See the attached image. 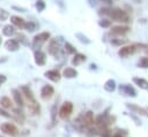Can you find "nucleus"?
<instances>
[{
	"mask_svg": "<svg viewBox=\"0 0 148 137\" xmlns=\"http://www.w3.org/2000/svg\"><path fill=\"white\" fill-rule=\"evenodd\" d=\"M62 76L66 78H74L77 76V71L72 67H66L62 71Z\"/></svg>",
	"mask_w": 148,
	"mask_h": 137,
	"instance_id": "nucleus-15",
	"label": "nucleus"
},
{
	"mask_svg": "<svg viewBox=\"0 0 148 137\" xmlns=\"http://www.w3.org/2000/svg\"><path fill=\"white\" fill-rule=\"evenodd\" d=\"M8 17H9V13L6 9L0 8V21H6Z\"/></svg>",
	"mask_w": 148,
	"mask_h": 137,
	"instance_id": "nucleus-31",
	"label": "nucleus"
},
{
	"mask_svg": "<svg viewBox=\"0 0 148 137\" xmlns=\"http://www.w3.org/2000/svg\"><path fill=\"white\" fill-rule=\"evenodd\" d=\"M0 130H1V132L6 134V135H8V136H12V137H15V136L18 135L17 128H16L13 123H10V122H5V123H2V124L0 125Z\"/></svg>",
	"mask_w": 148,
	"mask_h": 137,
	"instance_id": "nucleus-3",
	"label": "nucleus"
},
{
	"mask_svg": "<svg viewBox=\"0 0 148 137\" xmlns=\"http://www.w3.org/2000/svg\"><path fill=\"white\" fill-rule=\"evenodd\" d=\"M131 109H133V111H135V112H140L141 114H146V111L143 109V108H140V107H138V106H133V105H127Z\"/></svg>",
	"mask_w": 148,
	"mask_h": 137,
	"instance_id": "nucleus-33",
	"label": "nucleus"
},
{
	"mask_svg": "<svg viewBox=\"0 0 148 137\" xmlns=\"http://www.w3.org/2000/svg\"><path fill=\"white\" fill-rule=\"evenodd\" d=\"M54 94V89L51 85H44L40 90V98L43 100H49Z\"/></svg>",
	"mask_w": 148,
	"mask_h": 137,
	"instance_id": "nucleus-6",
	"label": "nucleus"
},
{
	"mask_svg": "<svg viewBox=\"0 0 148 137\" xmlns=\"http://www.w3.org/2000/svg\"><path fill=\"white\" fill-rule=\"evenodd\" d=\"M72 112H73V104L71 101H65L59 109V116L61 119H67L71 116Z\"/></svg>",
	"mask_w": 148,
	"mask_h": 137,
	"instance_id": "nucleus-4",
	"label": "nucleus"
},
{
	"mask_svg": "<svg viewBox=\"0 0 148 137\" xmlns=\"http://www.w3.org/2000/svg\"><path fill=\"white\" fill-rule=\"evenodd\" d=\"M50 38H51V35H50V32H47V31H44V32H40V33L36 35V36L34 37V39H32V47H34L36 51H38V48H39L45 41H47Z\"/></svg>",
	"mask_w": 148,
	"mask_h": 137,
	"instance_id": "nucleus-2",
	"label": "nucleus"
},
{
	"mask_svg": "<svg viewBox=\"0 0 148 137\" xmlns=\"http://www.w3.org/2000/svg\"><path fill=\"white\" fill-rule=\"evenodd\" d=\"M91 123H94V115H92V112H87L84 115H83V119H82V124L88 127L90 125Z\"/></svg>",
	"mask_w": 148,
	"mask_h": 137,
	"instance_id": "nucleus-17",
	"label": "nucleus"
},
{
	"mask_svg": "<svg viewBox=\"0 0 148 137\" xmlns=\"http://www.w3.org/2000/svg\"><path fill=\"white\" fill-rule=\"evenodd\" d=\"M60 52V46L59 43L57 41V39H51L50 44H49V53L53 56H57Z\"/></svg>",
	"mask_w": 148,
	"mask_h": 137,
	"instance_id": "nucleus-9",
	"label": "nucleus"
},
{
	"mask_svg": "<svg viewBox=\"0 0 148 137\" xmlns=\"http://www.w3.org/2000/svg\"><path fill=\"white\" fill-rule=\"evenodd\" d=\"M130 31V26L127 25H116L111 28L110 33L111 35H116V36H124Z\"/></svg>",
	"mask_w": 148,
	"mask_h": 137,
	"instance_id": "nucleus-7",
	"label": "nucleus"
},
{
	"mask_svg": "<svg viewBox=\"0 0 148 137\" xmlns=\"http://www.w3.org/2000/svg\"><path fill=\"white\" fill-rule=\"evenodd\" d=\"M0 105L3 108H12V106H13L12 100L8 97H1L0 98Z\"/></svg>",
	"mask_w": 148,
	"mask_h": 137,
	"instance_id": "nucleus-20",
	"label": "nucleus"
},
{
	"mask_svg": "<svg viewBox=\"0 0 148 137\" xmlns=\"http://www.w3.org/2000/svg\"><path fill=\"white\" fill-rule=\"evenodd\" d=\"M124 92V93H126V94H128V96H132V97H135L136 96V92H135V90L132 87V86H130V85H120V92Z\"/></svg>",
	"mask_w": 148,
	"mask_h": 137,
	"instance_id": "nucleus-19",
	"label": "nucleus"
},
{
	"mask_svg": "<svg viewBox=\"0 0 148 137\" xmlns=\"http://www.w3.org/2000/svg\"><path fill=\"white\" fill-rule=\"evenodd\" d=\"M0 115H1V116H5V117H10V114H8L6 111H3V109H1V108H0Z\"/></svg>",
	"mask_w": 148,
	"mask_h": 137,
	"instance_id": "nucleus-35",
	"label": "nucleus"
},
{
	"mask_svg": "<svg viewBox=\"0 0 148 137\" xmlns=\"http://www.w3.org/2000/svg\"><path fill=\"white\" fill-rule=\"evenodd\" d=\"M138 66L141 67V68H148V58L147 56H143L139 60L138 62Z\"/></svg>",
	"mask_w": 148,
	"mask_h": 137,
	"instance_id": "nucleus-29",
	"label": "nucleus"
},
{
	"mask_svg": "<svg viewBox=\"0 0 148 137\" xmlns=\"http://www.w3.org/2000/svg\"><path fill=\"white\" fill-rule=\"evenodd\" d=\"M28 109L31 112V114H37L39 113V106L37 102H30L28 106Z\"/></svg>",
	"mask_w": 148,
	"mask_h": 137,
	"instance_id": "nucleus-25",
	"label": "nucleus"
},
{
	"mask_svg": "<svg viewBox=\"0 0 148 137\" xmlns=\"http://www.w3.org/2000/svg\"><path fill=\"white\" fill-rule=\"evenodd\" d=\"M12 94H13L14 101H15L20 107H22V106L24 105V101H23V98H22V96H21L20 90H17V89H12Z\"/></svg>",
	"mask_w": 148,
	"mask_h": 137,
	"instance_id": "nucleus-14",
	"label": "nucleus"
},
{
	"mask_svg": "<svg viewBox=\"0 0 148 137\" xmlns=\"http://www.w3.org/2000/svg\"><path fill=\"white\" fill-rule=\"evenodd\" d=\"M65 51L68 54H74L76 52V50L74 48V46L72 44H69V43H65Z\"/></svg>",
	"mask_w": 148,
	"mask_h": 137,
	"instance_id": "nucleus-28",
	"label": "nucleus"
},
{
	"mask_svg": "<svg viewBox=\"0 0 148 137\" xmlns=\"http://www.w3.org/2000/svg\"><path fill=\"white\" fill-rule=\"evenodd\" d=\"M104 89L109 92H112L114 89H116V82L113 79H108L104 84Z\"/></svg>",
	"mask_w": 148,
	"mask_h": 137,
	"instance_id": "nucleus-22",
	"label": "nucleus"
},
{
	"mask_svg": "<svg viewBox=\"0 0 148 137\" xmlns=\"http://www.w3.org/2000/svg\"><path fill=\"white\" fill-rule=\"evenodd\" d=\"M35 62L38 66H44L46 62V54L40 50L35 51Z\"/></svg>",
	"mask_w": 148,
	"mask_h": 137,
	"instance_id": "nucleus-10",
	"label": "nucleus"
},
{
	"mask_svg": "<svg viewBox=\"0 0 148 137\" xmlns=\"http://www.w3.org/2000/svg\"><path fill=\"white\" fill-rule=\"evenodd\" d=\"M125 43H127V39H119V38H114V39H112V40H111V44H113V45H116V46L123 45V44H125Z\"/></svg>",
	"mask_w": 148,
	"mask_h": 137,
	"instance_id": "nucleus-32",
	"label": "nucleus"
},
{
	"mask_svg": "<svg viewBox=\"0 0 148 137\" xmlns=\"http://www.w3.org/2000/svg\"><path fill=\"white\" fill-rule=\"evenodd\" d=\"M6 81H7V77H6L5 75L0 74V86H1V85H2V84L6 82Z\"/></svg>",
	"mask_w": 148,
	"mask_h": 137,
	"instance_id": "nucleus-36",
	"label": "nucleus"
},
{
	"mask_svg": "<svg viewBox=\"0 0 148 137\" xmlns=\"http://www.w3.org/2000/svg\"><path fill=\"white\" fill-rule=\"evenodd\" d=\"M13 9H15V10H18V12H22V13L27 12V9H25V8H22V7H16V6H13Z\"/></svg>",
	"mask_w": 148,
	"mask_h": 137,
	"instance_id": "nucleus-37",
	"label": "nucleus"
},
{
	"mask_svg": "<svg viewBox=\"0 0 148 137\" xmlns=\"http://www.w3.org/2000/svg\"><path fill=\"white\" fill-rule=\"evenodd\" d=\"M110 10H111V8H101L98 14L99 15H110Z\"/></svg>",
	"mask_w": 148,
	"mask_h": 137,
	"instance_id": "nucleus-34",
	"label": "nucleus"
},
{
	"mask_svg": "<svg viewBox=\"0 0 148 137\" xmlns=\"http://www.w3.org/2000/svg\"><path fill=\"white\" fill-rule=\"evenodd\" d=\"M37 28H38V24H37L36 22H34V21H29V22H27V23H25V26H24V29L28 30L29 32L35 31Z\"/></svg>",
	"mask_w": 148,
	"mask_h": 137,
	"instance_id": "nucleus-23",
	"label": "nucleus"
},
{
	"mask_svg": "<svg viewBox=\"0 0 148 137\" xmlns=\"http://www.w3.org/2000/svg\"><path fill=\"white\" fill-rule=\"evenodd\" d=\"M20 43H22L23 45H29V41H28V38L23 35V33H21V32H18L17 33V38H16Z\"/></svg>",
	"mask_w": 148,
	"mask_h": 137,
	"instance_id": "nucleus-27",
	"label": "nucleus"
},
{
	"mask_svg": "<svg viewBox=\"0 0 148 137\" xmlns=\"http://www.w3.org/2000/svg\"><path fill=\"white\" fill-rule=\"evenodd\" d=\"M5 48L9 52H15L20 48V41L17 39H8L5 43Z\"/></svg>",
	"mask_w": 148,
	"mask_h": 137,
	"instance_id": "nucleus-8",
	"label": "nucleus"
},
{
	"mask_svg": "<svg viewBox=\"0 0 148 137\" xmlns=\"http://www.w3.org/2000/svg\"><path fill=\"white\" fill-rule=\"evenodd\" d=\"M135 51H136V45H127V46H123L118 51V54L121 58H126V56L133 54Z\"/></svg>",
	"mask_w": 148,
	"mask_h": 137,
	"instance_id": "nucleus-5",
	"label": "nucleus"
},
{
	"mask_svg": "<svg viewBox=\"0 0 148 137\" xmlns=\"http://www.w3.org/2000/svg\"><path fill=\"white\" fill-rule=\"evenodd\" d=\"M111 20H113L114 22H121V23H128L130 22V16L128 14L120 9V8H111L110 10V15Z\"/></svg>",
	"mask_w": 148,
	"mask_h": 137,
	"instance_id": "nucleus-1",
	"label": "nucleus"
},
{
	"mask_svg": "<svg viewBox=\"0 0 148 137\" xmlns=\"http://www.w3.org/2000/svg\"><path fill=\"white\" fill-rule=\"evenodd\" d=\"M0 45H1V36H0Z\"/></svg>",
	"mask_w": 148,
	"mask_h": 137,
	"instance_id": "nucleus-38",
	"label": "nucleus"
},
{
	"mask_svg": "<svg viewBox=\"0 0 148 137\" xmlns=\"http://www.w3.org/2000/svg\"><path fill=\"white\" fill-rule=\"evenodd\" d=\"M75 37H76L81 43H83V44H90V39H89L87 36H84L83 33H81V32H76V33H75Z\"/></svg>",
	"mask_w": 148,
	"mask_h": 137,
	"instance_id": "nucleus-24",
	"label": "nucleus"
},
{
	"mask_svg": "<svg viewBox=\"0 0 148 137\" xmlns=\"http://www.w3.org/2000/svg\"><path fill=\"white\" fill-rule=\"evenodd\" d=\"M133 82L135 83V84H138L141 89H148V82L146 81V79H143V78H138V77H134L133 78Z\"/></svg>",
	"mask_w": 148,
	"mask_h": 137,
	"instance_id": "nucleus-21",
	"label": "nucleus"
},
{
	"mask_svg": "<svg viewBox=\"0 0 148 137\" xmlns=\"http://www.w3.org/2000/svg\"><path fill=\"white\" fill-rule=\"evenodd\" d=\"M45 77H47L50 81H52V82H59V79H60V73L58 71V70H47V71H45Z\"/></svg>",
	"mask_w": 148,
	"mask_h": 137,
	"instance_id": "nucleus-13",
	"label": "nucleus"
},
{
	"mask_svg": "<svg viewBox=\"0 0 148 137\" xmlns=\"http://www.w3.org/2000/svg\"><path fill=\"white\" fill-rule=\"evenodd\" d=\"M114 137H120V136H118V135H117V136H114Z\"/></svg>",
	"mask_w": 148,
	"mask_h": 137,
	"instance_id": "nucleus-39",
	"label": "nucleus"
},
{
	"mask_svg": "<svg viewBox=\"0 0 148 137\" xmlns=\"http://www.w3.org/2000/svg\"><path fill=\"white\" fill-rule=\"evenodd\" d=\"M45 7H46V3L44 0H37L36 1V9L38 12H43L45 9Z\"/></svg>",
	"mask_w": 148,
	"mask_h": 137,
	"instance_id": "nucleus-26",
	"label": "nucleus"
},
{
	"mask_svg": "<svg viewBox=\"0 0 148 137\" xmlns=\"http://www.w3.org/2000/svg\"><path fill=\"white\" fill-rule=\"evenodd\" d=\"M20 90H21V92L28 98V100H29L30 102H36L35 97H34V94H32V91L30 90L29 86H27V85H21V86H20Z\"/></svg>",
	"mask_w": 148,
	"mask_h": 137,
	"instance_id": "nucleus-12",
	"label": "nucleus"
},
{
	"mask_svg": "<svg viewBox=\"0 0 148 137\" xmlns=\"http://www.w3.org/2000/svg\"><path fill=\"white\" fill-rule=\"evenodd\" d=\"M86 60H87V58H86L84 54L75 53V55H74V58H73V60H72V64H73V66H79V64H81L82 62H84Z\"/></svg>",
	"mask_w": 148,
	"mask_h": 137,
	"instance_id": "nucleus-16",
	"label": "nucleus"
},
{
	"mask_svg": "<svg viewBox=\"0 0 148 137\" xmlns=\"http://www.w3.org/2000/svg\"><path fill=\"white\" fill-rule=\"evenodd\" d=\"M98 24L102 28H110L111 26V21L110 20H106V18H102L101 21H98Z\"/></svg>",
	"mask_w": 148,
	"mask_h": 137,
	"instance_id": "nucleus-30",
	"label": "nucleus"
},
{
	"mask_svg": "<svg viewBox=\"0 0 148 137\" xmlns=\"http://www.w3.org/2000/svg\"><path fill=\"white\" fill-rule=\"evenodd\" d=\"M15 28H14V25L12 24H7V25H5L3 28H2V35L3 36H7V37H10V36H13V35H15Z\"/></svg>",
	"mask_w": 148,
	"mask_h": 137,
	"instance_id": "nucleus-18",
	"label": "nucleus"
},
{
	"mask_svg": "<svg viewBox=\"0 0 148 137\" xmlns=\"http://www.w3.org/2000/svg\"><path fill=\"white\" fill-rule=\"evenodd\" d=\"M10 22H12L13 25H15V26H17V28H20V29H24L25 23H27L22 17L16 16V15H12V16H10Z\"/></svg>",
	"mask_w": 148,
	"mask_h": 137,
	"instance_id": "nucleus-11",
	"label": "nucleus"
}]
</instances>
